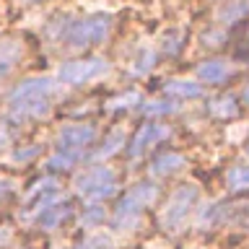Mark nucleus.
Instances as JSON below:
<instances>
[{
	"label": "nucleus",
	"instance_id": "nucleus-1",
	"mask_svg": "<svg viewBox=\"0 0 249 249\" xmlns=\"http://www.w3.org/2000/svg\"><path fill=\"white\" fill-rule=\"evenodd\" d=\"M57 91H60V83L50 75L26 78L8 93V117L13 122H29V120L47 117Z\"/></svg>",
	"mask_w": 249,
	"mask_h": 249
},
{
	"label": "nucleus",
	"instance_id": "nucleus-2",
	"mask_svg": "<svg viewBox=\"0 0 249 249\" xmlns=\"http://www.w3.org/2000/svg\"><path fill=\"white\" fill-rule=\"evenodd\" d=\"M112 26H114V18L109 13H91V16H83L78 21H65V23L60 18L54 39H60L65 44V50L81 52V50H89V47L107 42Z\"/></svg>",
	"mask_w": 249,
	"mask_h": 249
},
{
	"label": "nucleus",
	"instance_id": "nucleus-3",
	"mask_svg": "<svg viewBox=\"0 0 249 249\" xmlns=\"http://www.w3.org/2000/svg\"><path fill=\"white\" fill-rule=\"evenodd\" d=\"M156 197H159V184L153 182H140L135 187H130L127 192L120 197V202L114 205L112 213V229L117 231H132L140 223L145 208H151Z\"/></svg>",
	"mask_w": 249,
	"mask_h": 249
},
{
	"label": "nucleus",
	"instance_id": "nucleus-4",
	"mask_svg": "<svg viewBox=\"0 0 249 249\" xmlns=\"http://www.w3.org/2000/svg\"><path fill=\"white\" fill-rule=\"evenodd\" d=\"M75 195L83 197L86 202H104L112 195H117L120 190V179H117V171L112 166H104V163H93L91 169H86L83 174L75 177Z\"/></svg>",
	"mask_w": 249,
	"mask_h": 249
},
{
	"label": "nucleus",
	"instance_id": "nucleus-5",
	"mask_svg": "<svg viewBox=\"0 0 249 249\" xmlns=\"http://www.w3.org/2000/svg\"><path fill=\"white\" fill-rule=\"evenodd\" d=\"M200 190L197 184H179L174 192L169 195L166 205L161 210V229L169 233H179L184 229L187 218H190L192 208L197 205Z\"/></svg>",
	"mask_w": 249,
	"mask_h": 249
},
{
	"label": "nucleus",
	"instance_id": "nucleus-6",
	"mask_svg": "<svg viewBox=\"0 0 249 249\" xmlns=\"http://www.w3.org/2000/svg\"><path fill=\"white\" fill-rule=\"evenodd\" d=\"M109 70H112V65H109V60H104V57L68 60V62H62L60 70H57V81L68 83V86H83V83L104 78Z\"/></svg>",
	"mask_w": 249,
	"mask_h": 249
},
{
	"label": "nucleus",
	"instance_id": "nucleus-7",
	"mask_svg": "<svg viewBox=\"0 0 249 249\" xmlns=\"http://www.w3.org/2000/svg\"><path fill=\"white\" fill-rule=\"evenodd\" d=\"M96 127L89 122H73V124H65L60 132H57V140H54V145H57V151H68V153H75V156H86V151L93 145V140H96Z\"/></svg>",
	"mask_w": 249,
	"mask_h": 249
},
{
	"label": "nucleus",
	"instance_id": "nucleus-8",
	"mask_svg": "<svg viewBox=\"0 0 249 249\" xmlns=\"http://www.w3.org/2000/svg\"><path fill=\"white\" fill-rule=\"evenodd\" d=\"M166 138H171V127H169V124H161V122L140 124L138 132L130 140V145H127V156H130V159H140L148 148H153L156 143H161V140H166Z\"/></svg>",
	"mask_w": 249,
	"mask_h": 249
},
{
	"label": "nucleus",
	"instance_id": "nucleus-9",
	"mask_svg": "<svg viewBox=\"0 0 249 249\" xmlns=\"http://www.w3.org/2000/svg\"><path fill=\"white\" fill-rule=\"evenodd\" d=\"M233 65L229 60H221V57H210V60H202L197 65V78L202 83H210V86H221L226 83L229 78H233Z\"/></svg>",
	"mask_w": 249,
	"mask_h": 249
},
{
	"label": "nucleus",
	"instance_id": "nucleus-10",
	"mask_svg": "<svg viewBox=\"0 0 249 249\" xmlns=\"http://www.w3.org/2000/svg\"><path fill=\"white\" fill-rule=\"evenodd\" d=\"M70 215H73V205H70L68 200H62V202H57V205H50V208L39 210L36 215L29 218V221H34V226L42 229V231H54L62 221H68Z\"/></svg>",
	"mask_w": 249,
	"mask_h": 249
},
{
	"label": "nucleus",
	"instance_id": "nucleus-11",
	"mask_svg": "<svg viewBox=\"0 0 249 249\" xmlns=\"http://www.w3.org/2000/svg\"><path fill=\"white\" fill-rule=\"evenodd\" d=\"M187 163V159L179 151H161L159 156H153L151 161V174L153 177H169L174 174V171H179Z\"/></svg>",
	"mask_w": 249,
	"mask_h": 249
},
{
	"label": "nucleus",
	"instance_id": "nucleus-12",
	"mask_svg": "<svg viewBox=\"0 0 249 249\" xmlns=\"http://www.w3.org/2000/svg\"><path fill=\"white\" fill-rule=\"evenodd\" d=\"M23 57V44L18 39H0V78H5Z\"/></svg>",
	"mask_w": 249,
	"mask_h": 249
},
{
	"label": "nucleus",
	"instance_id": "nucleus-13",
	"mask_svg": "<svg viewBox=\"0 0 249 249\" xmlns=\"http://www.w3.org/2000/svg\"><path fill=\"white\" fill-rule=\"evenodd\" d=\"M163 93L171 99H200L202 96V83L187 81V78H174V81L163 83Z\"/></svg>",
	"mask_w": 249,
	"mask_h": 249
},
{
	"label": "nucleus",
	"instance_id": "nucleus-14",
	"mask_svg": "<svg viewBox=\"0 0 249 249\" xmlns=\"http://www.w3.org/2000/svg\"><path fill=\"white\" fill-rule=\"evenodd\" d=\"M124 143H127V135H124V130H112L109 135L104 138V143H101L96 151L91 153V161H107L112 159L114 153H120Z\"/></svg>",
	"mask_w": 249,
	"mask_h": 249
},
{
	"label": "nucleus",
	"instance_id": "nucleus-15",
	"mask_svg": "<svg viewBox=\"0 0 249 249\" xmlns=\"http://www.w3.org/2000/svg\"><path fill=\"white\" fill-rule=\"evenodd\" d=\"M208 112L215 120H233V117H239V101L231 93H223V96H215L208 101Z\"/></svg>",
	"mask_w": 249,
	"mask_h": 249
},
{
	"label": "nucleus",
	"instance_id": "nucleus-16",
	"mask_svg": "<svg viewBox=\"0 0 249 249\" xmlns=\"http://www.w3.org/2000/svg\"><path fill=\"white\" fill-rule=\"evenodd\" d=\"M182 104H179V99H153V101H145V104H140V112L145 117H171L177 114Z\"/></svg>",
	"mask_w": 249,
	"mask_h": 249
},
{
	"label": "nucleus",
	"instance_id": "nucleus-17",
	"mask_svg": "<svg viewBox=\"0 0 249 249\" xmlns=\"http://www.w3.org/2000/svg\"><path fill=\"white\" fill-rule=\"evenodd\" d=\"M244 16H249V0H229V3L218 11V23L233 26V23H239Z\"/></svg>",
	"mask_w": 249,
	"mask_h": 249
},
{
	"label": "nucleus",
	"instance_id": "nucleus-18",
	"mask_svg": "<svg viewBox=\"0 0 249 249\" xmlns=\"http://www.w3.org/2000/svg\"><path fill=\"white\" fill-rule=\"evenodd\" d=\"M156 65V52L151 50V47H140L138 54H135V60H132V75H145V73H151Z\"/></svg>",
	"mask_w": 249,
	"mask_h": 249
},
{
	"label": "nucleus",
	"instance_id": "nucleus-19",
	"mask_svg": "<svg viewBox=\"0 0 249 249\" xmlns=\"http://www.w3.org/2000/svg\"><path fill=\"white\" fill-rule=\"evenodd\" d=\"M226 184L231 192H249V166H231L226 174Z\"/></svg>",
	"mask_w": 249,
	"mask_h": 249
},
{
	"label": "nucleus",
	"instance_id": "nucleus-20",
	"mask_svg": "<svg viewBox=\"0 0 249 249\" xmlns=\"http://www.w3.org/2000/svg\"><path fill=\"white\" fill-rule=\"evenodd\" d=\"M81 161V156H75V153H68V151H54L50 159H47V169L52 171H70L75 166V163Z\"/></svg>",
	"mask_w": 249,
	"mask_h": 249
},
{
	"label": "nucleus",
	"instance_id": "nucleus-21",
	"mask_svg": "<svg viewBox=\"0 0 249 249\" xmlns=\"http://www.w3.org/2000/svg\"><path fill=\"white\" fill-rule=\"evenodd\" d=\"M138 104H143L140 91H124V93H120V96L109 99L107 101V109H109V112H122V109H132V107H138Z\"/></svg>",
	"mask_w": 249,
	"mask_h": 249
},
{
	"label": "nucleus",
	"instance_id": "nucleus-22",
	"mask_svg": "<svg viewBox=\"0 0 249 249\" xmlns=\"http://www.w3.org/2000/svg\"><path fill=\"white\" fill-rule=\"evenodd\" d=\"M104 208L99 205V202H91L89 208H83V213H81V223H83V229H91V226H99V223H104Z\"/></svg>",
	"mask_w": 249,
	"mask_h": 249
},
{
	"label": "nucleus",
	"instance_id": "nucleus-23",
	"mask_svg": "<svg viewBox=\"0 0 249 249\" xmlns=\"http://www.w3.org/2000/svg\"><path fill=\"white\" fill-rule=\"evenodd\" d=\"M52 190H60V182L54 177H44V179H39V182L29 190V195H26V200L31 202L34 197H39V195H44V192H52Z\"/></svg>",
	"mask_w": 249,
	"mask_h": 249
},
{
	"label": "nucleus",
	"instance_id": "nucleus-24",
	"mask_svg": "<svg viewBox=\"0 0 249 249\" xmlns=\"http://www.w3.org/2000/svg\"><path fill=\"white\" fill-rule=\"evenodd\" d=\"M75 249H109V236H104V233H93V236L83 239Z\"/></svg>",
	"mask_w": 249,
	"mask_h": 249
},
{
	"label": "nucleus",
	"instance_id": "nucleus-25",
	"mask_svg": "<svg viewBox=\"0 0 249 249\" xmlns=\"http://www.w3.org/2000/svg\"><path fill=\"white\" fill-rule=\"evenodd\" d=\"M39 153H42V145H26V148L13 151V161L16 163H29L31 159H36Z\"/></svg>",
	"mask_w": 249,
	"mask_h": 249
},
{
	"label": "nucleus",
	"instance_id": "nucleus-26",
	"mask_svg": "<svg viewBox=\"0 0 249 249\" xmlns=\"http://www.w3.org/2000/svg\"><path fill=\"white\" fill-rule=\"evenodd\" d=\"M182 34H166L163 36V54H166V57H174V54L182 50Z\"/></svg>",
	"mask_w": 249,
	"mask_h": 249
},
{
	"label": "nucleus",
	"instance_id": "nucleus-27",
	"mask_svg": "<svg viewBox=\"0 0 249 249\" xmlns=\"http://www.w3.org/2000/svg\"><path fill=\"white\" fill-rule=\"evenodd\" d=\"M13 195V179H0V205H3V202L8 200Z\"/></svg>",
	"mask_w": 249,
	"mask_h": 249
},
{
	"label": "nucleus",
	"instance_id": "nucleus-28",
	"mask_svg": "<svg viewBox=\"0 0 249 249\" xmlns=\"http://www.w3.org/2000/svg\"><path fill=\"white\" fill-rule=\"evenodd\" d=\"M239 57H241V60H244L247 65H249V36H247V42H244V47H241V50H239Z\"/></svg>",
	"mask_w": 249,
	"mask_h": 249
},
{
	"label": "nucleus",
	"instance_id": "nucleus-29",
	"mask_svg": "<svg viewBox=\"0 0 249 249\" xmlns=\"http://www.w3.org/2000/svg\"><path fill=\"white\" fill-rule=\"evenodd\" d=\"M8 239H11V229H5V226H0V244H5Z\"/></svg>",
	"mask_w": 249,
	"mask_h": 249
},
{
	"label": "nucleus",
	"instance_id": "nucleus-30",
	"mask_svg": "<svg viewBox=\"0 0 249 249\" xmlns=\"http://www.w3.org/2000/svg\"><path fill=\"white\" fill-rule=\"evenodd\" d=\"M241 99H244V104L249 107V83L244 86V91H241Z\"/></svg>",
	"mask_w": 249,
	"mask_h": 249
},
{
	"label": "nucleus",
	"instance_id": "nucleus-31",
	"mask_svg": "<svg viewBox=\"0 0 249 249\" xmlns=\"http://www.w3.org/2000/svg\"><path fill=\"white\" fill-rule=\"evenodd\" d=\"M18 3H42V0H18Z\"/></svg>",
	"mask_w": 249,
	"mask_h": 249
},
{
	"label": "nucleus",
	"instance_id": "nucleus-32",
	"mask_svg": "<svg viewBox=\"0 0 249 249\" xmlns=\"http://www.w3.org/2000/svg\"><path fill=\"white\" fill-rule=\"evenodd\" d=\"M244 151H247V153H249V140H247V145H244Z\"/></svg>",
	"mask_w": 249,
	"mask_h": 249
}]
</instances>
